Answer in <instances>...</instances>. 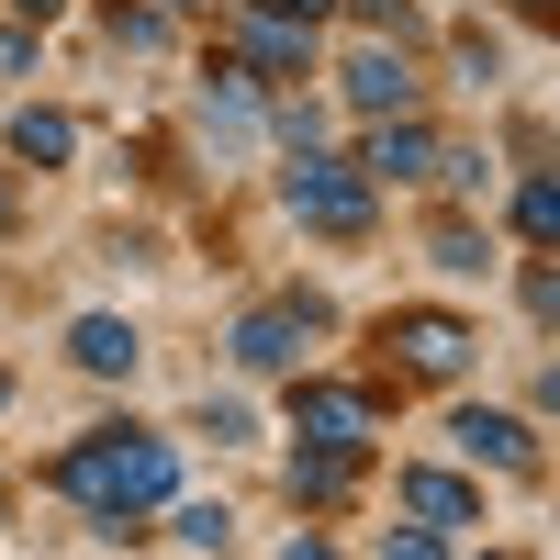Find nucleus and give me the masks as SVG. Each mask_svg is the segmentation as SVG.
<instances>
[{"label": "nucleus", "instance_id": "aec40b11", "mask_svg": "<svg viewBox=\"0 0 560 560\" xmlns=\"http://www.w3.org/2000/svg\"><path fill=\"white\" fill-rule=\"evenodd\" d=\"M12 12H34V23H45V12H57V0H12Z\"/></svg>", "mask_w": 560, "mask_h": 560}, {"label": "nucleus", "instance_id": "ddd939ff", "mask_svg": "<svg viewBox=\"0 0 560 560\" xmlns=\"http://www.w3.org/2000/svg\"><path fill=\"white\" fill-rule=\"evenodd\" d=\"M12 147H23V158H45V168H57V158H68V124H57V113H23V124H12Z\"/></svg>", "mask_w": 560, "mask_h": 560}, {"label": "nucleus", "instance_id": "39448f33", "mask_svg": "<svg viewBox=\"0 0 560 560\" xmlns=\"http://www.w3.org/2000/svg\"><path fill=\"white\" fill-rule=\"evenodd\" d=\"M348 102L359 113H415V68L393 57V45H359L348 57Z\"/></svg>", "mask_w": 560, "mask_h": 560}, {"label": "nucleus", "instance_id": "2eb2a0df", "mask_svg": "<svg viewBox=\"0 0 560 560\" xmlns=\"http://www.w3.org/2000/svg\"><path fill=\"white\" fill-rule=\"evenodd\" d=\"M179 549H224V504H179Z\"/></svg>", "mask_w": 560, "mask_h": 560}, {"label": "nucleus", "instance_id": "20e7f679", "mask_svg": "<svg viewBox=\"0 0 560 560\" xmlns=\"http://www.w3.org/2000/svg\"><path fill=\"white\" fill-rule=\"evenodd\" d=\"M292 427H303V448H359V438H370V404L337 393V382H303V393H292Z\"/></svg>", "mask_w": 560, "mask_h": 560}, {"label": "nucleus", "instance_id": "f257e3e1", "mask_svg": "<svg viewBox=\"0 0 560 560\" xmlns=\"http://www.w3.org/2000/svg\"><path fill=\"white\" fill-rule=\"evenodd\" d=\"M57 493L90 504V516H135V504H168V493H179V459H168V438H147V427H102V438H79V448L57 459Z\"/></svg>", "mask_w": 560, "mask_h": 560}, {"label": "nucleus", "instance_id": "f8f14e48", "mask_svg": "<svg viewBox=\"0 0 560 560\" xmlns=\"http://www.w3.org/2000/svg\"><path fill=\"white\" fill-rule=\"evenodd\" d=\"M516 224H527V247L560 236V191H549V179H527V191H516Z\"/></svg>", "mask_w": 560, "mask_h": 560}, {"label": "nucleus", "instance_id": "dca6fc26", "mask_svg": "<svg viewBox=\"0 0 560 560\" xmlns=\"http://www.w3.org/2000/svg\"><path fill=\"white\" fill-rule=\"evenodd\" d=\"M438 269H482V236H471V224H438Z\"/></svg>", "mask_w": 560, "mask_h": 560}, {"label": "nucleus", "instance_id": "9d476101", "mask_svg": "<svg viewBox=\"0 0 560 560\" xmlns=\"http://www.w3.org/2000/svg\"><path fill=\"white\" fill-rule=\"evenodd\" d=\"M68 359H79V370H102V382H113V370H135V325H113V314H90L79 337H68Z\"/></svg>", "mask_w": 560, "mask_h": 560}, {"label": "nucleus", "instance_id": "1a4fd4ad", "mask_svg": "<svg viewBox=\"0 0 560 560\" xmlns=\"http://www.w3.org/2000/svg\"><path fill=\"white\" fill-rule=\"evenodd\" d=\"M404 504H415L427 527H471V516H482V493L448 482V471H404Z\"/></svg>", "mask_w": 560, "mask_h": 560}, {"label": "nucleus", "instance_id": "f3484780", "mask_svg": "<svg viewBox=\"0 0 560 560\" xmlns=\"http://www.w3.org/2000/svg\"><path fill=\"white\" fill-rule=\"evenodd\" d=\"M382 560H438V538H427V527H404V538H382Z\"/></svg>", "mask_w": 560, "mask_h": 560}, {"label": "nucleus", "instance_id": "412c9836", "mask_svg": "<svg viewBox=\"0 0 560 560\" xmlns=\"http://www.w3.org/2000/svg\"><path fill=\"white\" fill-rule=\"evenodd\" d=\"M0 213H12V202H0Z\"/></svg>", "mask_w": 560, "mask_h": 560}, {"label": "nucleus", "instance_id": "f03ea898", "mask_svg": "<svg viewBox=\"0 0 560 560\" xmlns=\"http://www.w3.org/2000/svg\"><path fill=\"white\" fill-rule=\"evenodd\" d=\"M292 213H303V224H325V236H359V224H370V179L303 147V158H292Z\"/></svg>", "mask_w": 560, "mask_h": 560}, {"label": "nucleus", "instance_id": "0eeeda50", "mask_svg": "<svg viewBox=\"0 0 560 560\" xmlns=\"http://www.w3.org/2000/svg\"><path fill=\"white\" fill-rule=\"evenodd\" d=\"M393 348H404L415 370H459V359H471V337H459L448 314H393Z\"/></svg>", "mask_w": 560, "mask_h": 560}, {"label": "nucleus", "instance_id": "423d86ee", "mask_svg": "<svg viewBox=\"0 0 560 560\" xmlns=\"http://www.w3.org/2000/svg\"><path fill=\"white\" fill-rule=\"evenodd\" d=\"M448 438H459V448H471V459H493V471H527V459H538V448H527V427H516V415H482V404H471V415H459V427H448Z\"/></svg>", "mask_w": 560, "mask_h": 560}, {"label": "nucleus", "instance_id": "7ed1b4c3", "mask_svg": "<svg viewBox=\"0 0 560 560\" xmlns=\"http://www.w3.org/2000/svg\"><path fill=\"white\" fill-rule=\"evenodd\" d=\"M303 337H314V303H258V314L236 325V359H247V370H292Z\"/></svg>", "mask_w": 560, "mask_h": 560}, {"label": "nucleus", "instance_id": "6e6552de", "mask_svg": "<svg viewBox=\"0 0 560 560\" xmlns=\"http://www.w3.org/2000/svg\"><path fill=\"white\" fill-rule=\"evenodd\" d=\"M370 168H382V179H427V168H438V135H427V124H404V113H393L382 135H370Z\"/></svg>", "mask_w": 560, "mask_h": 560}, {"label": "nucleus", "instance_id": "9b49d317", "mask_svg": "<svg viewBox=\"0 0 560 560\" xmlns=\"http://www.w3.org/2000/svg\"><path fill=\"white\" fill-rule=\"evenodd\" d=\"M348 471H359V448H303V459H292V493H303V504H337Z\"/></svg>", "mask_w": 560, "mask_h": 560}, {"label": "nucleus", "instance_id": "a211bd4d", "mask_svg": "<svg viewBox=\"0 0 560 560\" xmlns=\"http://www.w3.org/2000/svg\"><path fill=\"white\" fill-rule=\"evenodd\" d=\"M258 12H280V23H314V12H325V0H258Z\"/></svg>", "mask_w": 560, "mask_h": 560}, {"label": "nucleus", "instance_id": "6ab92c4d", "mask_svg": "<svg viewBox=\"0 0 560 560\" xmlns=\"http://www.w3.org/2000/svg\"><path fill=\"white\" fill-rule=\"evenodd\" d=\"M280 560H337V549H325V538H292V549H280Z\"/></svg>", "mask_w": 560, "mask_h": 560}, {"label": "nucleus", "instance_id": "4468645a", "mask_svg": "<svg viewBox=\"0 0 560 560\" xmlns=\"http://www.w3.org/2000/svg\"><path fill=\"white\" fill-rule=\"evenodd\" d=\"M247 57H258V68H303V34H292V23H258Z\"/></svg>", "mask_w": 560, "mask_h": 560}, {"label": "nucleus", "instance_id": "4be33fe9", "mask_svg": "<svg viewBox=\"0 0 560 560\" xmlns=\"http://www.w3.org/2000/svg\"><path fill=\"white\" fill-rule=\"evenodd\" d=\"M0 393H12V382H0Z\"/></svg>", "mask_w": 560, "mask_h": 560}]
</instances>
